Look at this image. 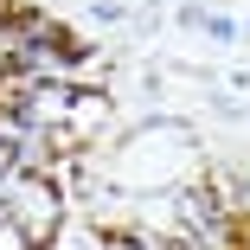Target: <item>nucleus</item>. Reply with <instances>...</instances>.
<instances>
[{
    "instance_id": "f257e3e1",
    "label": "nucleus",
    "mask_w": 250,
    "mask_h": 250,
    "mask_svg": "<svg viewBox=\"0 0 250 250\" xmlns=\"http://www.w3.org/2000/svg\"><path fill=\"white\" fill-rule=\"evenodd\" d=\"M7 167H13V147H0V173H7Z\"/></svg>"
}]
</instances>
